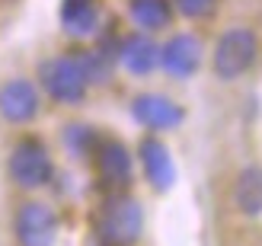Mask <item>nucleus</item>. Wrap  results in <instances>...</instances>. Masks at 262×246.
Masks as SVG:
<instances>
[{"label":"nucleus","mask_w":262,"mask_h":246,"mask_svg":"<svg viewBox=\"0 0 262 246\" xmlns=\"http://www.w3.org/2000/svg\"><path fill=\"white\" fill-rule=\"evenodd\" d=\"M176 7H179V13L182 16H205V13H211V7H214V0H176Z\"/></svg>","instance_id":"obj_15"},{"label":"nucleus","mask_w":262,"mask_h":246,"mask_svg":"<svg viewBox=\"0 0 262 246\" xmlns=\"http://www.w3.org/2000/svg\"><path fill=\"white\" fill-rule=\"evenodd\" d=\"M135 119L141 125H147V128H173L182 122V109L176 106V102H169L163 96H138L135 99Z\"/></svg>","instance_id":"obj_7"},{"label":"nucleus","mask_w":262,"mask_h":246,"mask_svg":"<svg viewBox=\"0 0 262 246\" xmlns=\"http://www.w3.org/2000/svg\"><path fill=\"white\" fill-rule=\"evenodd\" d=\"M199 61H202V48L192 35H176L163 48V64L176 77H189L192 71H199Z\"/></svg>","instance_id":"obj_8"},{"label":"nucleus","mask_w":262,"mask_h":246,"mask_svg":"<svg viewBox=\"0 0 262 246\" xmlns=\"http://www.w3.org/2000/svg\"><path fill=\"white\" fill-rule=\"evenodd\" d=\"M256 61V35L250 29H230L214 48V71L224 77V80H233L253 68Z\"/></svg>","instance_id":"obj_3"},{"label":"nucleus","mask_w":262,"mask_h":246,"mask_svg":"<svg viewBox=\"0 0 262 246\" xmlns=\"http://www.w3.org/2000/svg\"><path fill=\"white\" fill-rule=\"evenodd\" d=\"M86 61L80 55H64L42 64V83L58 102H77L86 93Z\"/></svg>","instance_id":"obj_1"},{"label":"nucleus","mask_w":262,"mask_h":246,"mask_svg":"<svg viewBox=\"0 0 262 246\" xmlns=\"http://www.w3.org/2000/svg\"><path fill=\"white\" fill-rule=\"evenodd\" d=\"M233 202L243 214H262V166H250V170L240 173Z\"/></svg>","instance_id":"obj_12"},{"label":"nucleus","mask_w":262,"mask_h":246,"mask_svg":"<svg viewBox=\"0 0 262 246\" xmlns=\"http://www.w3.org/2000/svg\"><path fill=\"white\" fill-rule=\"evenodd\" d=\"M131 19L144 29H160L169 19V4L166 0H131Z\"/></svg>","instance_id":"obj_14"},{"label":"nucleus","mask_w":262,"mask_h":246,"mask_svg":"<svg viewBox=\"0 0 262 246\" xmlns=\"http://www.w3.org/2000/svg\"><path fill=\"white\" fill-rule=\"evenodd\" d=\"M99 173H102V179H109V183H128L131 160H128V150L119 141H106V144L99 147Z\"/></svg>","instance_id":"obj_13"},{"label":"nucleus","mask_w":262,"mask_h":246,"mask_svg":"<svg viewBox=\"0 0 262 246\" xmlns=\"http://www.w3.org/2000/svg\"><path fill=\"white\" fill-rule=\"evenodd\" d=\"M38 109V93L32 83L26 80H13L0 90V115L7 122H29Z\"/></svg>","instance_id":"obj_6"},{"label":"nucleus","mask_w":262,"mask_h":246,"mask_svg":"<svg viewBox=\"0 0 262 246\" xmlns=\"http://www.w3.org/2000/svg\"><path fill=\"white\" fill-rule=\"evenodd\" d=\"M10 173L26 189L45 186L51 179V160H48L45 147L38 144V141H23V144H16V150H13V157H10Z\"/></svg>","instance_id":"obj_4"},{"label":"nucleus","mask_w":262,"mask_h":246,"mask_svg":"<svg viewBox=\"0 0 262 246\" xmlns=\"http://www.w3.org/2000/svg\"><path fill=\"white\" fill-rule=\"evenodd\" d=\"M141 160H144V170H147L150 183L157 189H169L176 183V170H173V157H169V150L160 144V141L147 138L141 144Z\"/></svg>","instance_id":"obj_9"},{"label":"nucleus","mask_w":262,"mask_h":246,"mask_svg":"<svg viewBox=\"0 0 262 246\" xmlns=\"http://www.w3.org/2000/svg\"><path fill=\"white\" fill-rule=\"evenodd\" d=\"M141 205L135 198H112L102 208L99 234L109 246H131L141 237Z\"/></svg>","instance_id":"obj_2"},{"label":"nucleus","mask_w":262,"mask_h":246,"mask_svg":"<svg viewBox=\"0 0 262 246\" xmlns=\"http://www.w3.org/2000/svg\"><path fill=\"white\" fill-rule=\"evenodd\" d=\"M157 61H160V51L147 35H131L122 45V64L131 74H150L157 68Z\"/></svg>","instance_id":"obj_11"},{"label":"nucleus","mask_w":262,"mask_h":246,"mask_svg":"<svg viewBox=\"0 0 262 246\" xmlns=\"http://www.w3.org/2000/svg\"><path fill=\"white\" fill-rule=\"evenodd\" d=\"M99 23L96 0H64L61 7V26L71 35H90Z\"/></svg>","instance_id":"obj_10"},{"label":"nucleus","mask_w":262,"mask_h":246,"mask_svg":"<svg viewBox=\"0 0 262 246\" xmlns=\"http://www.w3.org/2000/svg\"><path fill=\"white\" fill-rule=\"evenodd\" d=\"M16 234L23 246H51L58 234V221L45 205H26L16 217Z\"/></svg>","instance_id":"obj_5"}]
</instances>
